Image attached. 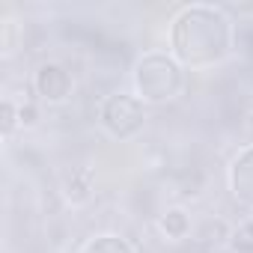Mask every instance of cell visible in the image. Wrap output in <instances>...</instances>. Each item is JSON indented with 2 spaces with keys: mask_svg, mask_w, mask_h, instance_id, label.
<instances>
[{
  "mask_svg": "<svg viewBox=\"0 0 253 253\" xmlns=\"http://www.w3.org/2000/svg\"><path fill=\"white\" fill-rule=\"evenodd\" d=\"M235 27L220 6L191 3L170 21V54L194 72L214 69L232 57Z\"/></svg>",
  "mask_w": 253,
  "mask_h": 253,
  "instance_id": "obj_1",
  "label": "cell"
},
{
  "mask_svg": "<svg viewBox=\"0 0 253 253\" xmlns=\"http://www.w3.org/2000/svg\"><path fill=\"white\" fill-rule=\"evenodd\" d=\"M185 92V66L167 51H146L134 63V95L152 107L176 101Z\"/></svg>",
  "mask_w": 253,
  "mask_h": 253,
  "instance_id": "obj_2",
  "label": "cell"
},
{
  "mask_svg": "<svg viewBox=\"0 0 253 253\" xmlns=\"http://www.w3.org/2000/svg\"><path fill=\"white\" fill-rule=\"evenodd\" d=\"M149 107L131 92H113L98 107V125L113 140H131L146 128Z\"/></svg>",
  "mask_w": 253,
  "mask_h": 253,
  "instance_id": "obj_3",
  "label": "cell"
},
{
  "mask_svg": "<svg viewBox=\"0 0 253 253\" xmlns=\"http://www.w3.org/2000/svg\"><path fill=\"white\" fill-rule=\"evenodd\" d=\"M33 92L42 104H66L75 92V81L66 66L60 63H42L33 72Z\"/></svg>",
  "mask_w": 253,
  "mask_h": 253,
  "instance_id": "obj_4",
  "label": "cell"
},
{
  "mask_svg": "<svg viewBox=\"0 0 253 253\" xmlns=\"http://www.w3.org/2000/svg\"><path fill=\"white\" fill-rule=\"evenodd\" d=\"M226 179H229V191H232V197H235L241 206L253 209V143L244 146V149L229 161V173H226Z\"/></svg>",
  "mask_w": 253,
  "mask_h": 253,
  "instance_id": "obj_5",
  "label": "cell"
},
{
  "mask_svg": "<svg viewBox=\"0 0 253 253\" xmlns=\"http://www.w3.org/2000/svg\"><path fill=\"white\" fill-rule=\"evenodd\" d=\"M158 229L167 241H185L194 232V220L182 206H173V209H164L158 214Z\"/></svg>",
  "mask_w": 253,
  "mask_h": 253,
  "instance_id": "obj_6",
  "label": "cell"
},
{
  "mask_svg": "<svg viewBox=\"0 0 253 253\" xmlns=\"http://www.w3.org/2000/svg\"><path fill=\"white\" fill-rule=\"evenodd\" d=\"M89 191H92V170H72L63 182V194L69 203H84L89 200Z\"/></svg>",
  "mask_w": 253,
  "mask_h": 253,
  "instance_id": "obj_7",
  "label": "cell"
},
{
  "mask_svg": "<svg viewBox=\"0 0 253 253\" xmlns=\"http://www.w3.org/2000/svg\"><path fill=\"white\" fill-rule=\"evenodd\" d=\"M81 253H137L131 241H125L122 235H113V232H104V235H95L89 238Z\"/></svg>",
  "mask_w": 253,
  "mask_h": 253,
  "instance_id": "obj_8",
  "label": "cell"
},
{
  "mask_svg": "<svg viewBox=\"0 0 253 253\" xmlns=\"http://www.w3.org/2000/svg\"><path fill=\"white\" fill-rule=\"evenodd\" d=\"M229 244L241 253H253V217H247L244 223L232 226V235H229Z\"/></svg>",
  "mask_w": 253,
  "mask_h": 253,
  "instance_id": "obj_9",
  "label": "cell"
},
{
  "mask_svg": "<svg viewBox=\"0 0 253 253\" xmlns=\"http://www.w3.org/2000/svg\"><path fill=\"white\" fill-rule=\"evenodd\" d=\"M36 122H39V107L33 101L18 104V125H21V128H33Z\"/></svg>",
  "mask_w": 253,
  "mask_h": 253,
  "instance_id": "obj_10",
  "label": "cell"
},
{
  "mask_svg": "<svg viewBox=\"0 0 253 253\" xmlns=\"http://www.w3.org/2000/svg\"><path fill=\"white\" fill-rule=\"evenodd\" d=\"M15 125H18V107L12 104V98H6V101H3V134H6V137L12 134Z\"/></svg>",
  "mask_w": 253,
  "mask_h": 253,
  "instance_id": "obj_11",
  "label": "cell"
}]
</instances>
